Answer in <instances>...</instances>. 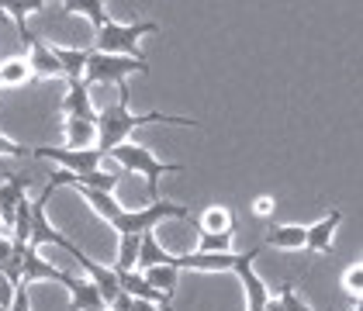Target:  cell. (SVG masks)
I'll return each mask as SVG.
<instances>
[{"instance_id": "obj_36", "label": "cell", "mask_w": 363, "mask_h": 311, "mask_svg": "<svg viewBox=\"0 0 363 311\" xmlns=\"http://www.w3.org/2000/svg\"><path fill=\"white\" fill-rule=\"evenodd\" d=\"M104 311H111V308H104Z\"/></svg>"}, {"instance_id": "obj_17", "label": "cell", "mask_w": 363, "mask_h": 311, "mask_svg": "<svg viewBox=\"0 0 363 311\" xmlns=\"http://www.w3.org/2000/svg\"><path fill=\"white\" fill-rule=\"evenodd\" d=\"M66 149H97V125L80 121V118H66Z\"/></svg>"}, {"instance_id": "obj_12", "label": "cell", "mask_w": 363, "mask_h": 311, "mask_svg": "<svg viewBox=\"0 0 363 311\" xmlns=\"http://www.w3.org/2000/svg\"><path fill=\"white\" fill-rule=\"evenodd\" d=\"M339 222H342V211H329L322 222H315L311 228H305V249H311V253H329Z\"/></svg>"}, {"instance_id": "obj_33", "label": "cell", "mask_w": 363, "mask_h": 311, "mask_svg": "<svg viewBox=\"0 0 363 311\" xmlns=\"http://www.w3.org/2000/svg\"><path fill=\"white\" fill-rule=\"evenodd\" d=\"M252 211H256L259 218H267V215L274 211V198H259V200H256V204H252Z\"/></svg>"}, {"instance_id": "obj_27", "label": "cell", "mask_w": 363, "mask_h": 311, "mask_svg": "<svg viewBox=\"0 0 363 311\" xmlns=\"http://www.w3.org/2000/svg\"><path fill=\"white\" fill-rule=\"evenodd\" d=\"M0 7H4V11H11V14H14V21H18V28L25 31L28 28V25H25V18H28L31 11H42L45 4H42V0H21V4H0Z\"/></svg>"}, {"instance_id": "obj_18", "label": "cell", "mask_w": 363, "mask_h": 311, "mask_svg": "<svg viewBox=\"0 0 363 311\" xmlns=\"http://www.w3.org/2000/svg\"><path fill=\"white\" fill-rule=\"evenodd\" d=\"M142 277H145V283H149L152 290H160L167 301H173V290H177V281H180V270H177L173 263L149 266V270H142Z\"/></svg>"}, {"instance_id": "obj_15", "label": "cell", "mask_w": 363, "mask_h": 311, "mask_svg": "<svg viewBox=\"0 0 363 311\" xmlns=\"http://www.w3.org/2000/svg\"><path fill=\"white\" fill-rule=\"evenodd\" d=\"M66 287L73 290V311H104V298L97 294V287L86 281V277H69Z\"/></svg>"}, {"instance_id": "obj_31", "label": "cell", "mask_w": 363, "mask_h": 311, "mask_svg": "<svg viewBox=\"0 0 363 311\" xmlns=\"http://www.w3.org/2000/svg\"><path fill=\"white\" fill-rule=\"evenodd\" d=\"M0 156H31V149H28V145H18V142H11V139H4V135H0Z\"/></svg>"}, {"instance_id": "obj_3", "label": "cell", "mask_w": 363, "mask_h": 311, "mask_svg": "<svg viewBox=\"0 0 363 311\" xmlns=\"http://www.w3.org/2000/svg\"><path fill=\"white\" fill-rule=\"evenodd\" d=\"M108 156H114L125 170H135L145 176V191H149V198L160 200V176H167V173H180L184 166L180 163H160L145 145H135V142H121V145H114Z\"/></svg>"}, {"instance_id": "obj_8", "label": "cell", "mask_w": 363, "mask_h": 311, "mask_svg": "<svg viewBox=\"0 0 363 311\" xmlns=\"http://www.w3.org/2000/svg\"><path fill=\"white\" fill-rule=\"evenodd\" d=\"M73 259L84 266V270H86V281L94 283V287H97V294L104 298V308H111L114 301L121 298V283H118V273H114L111 266H101V263H94V259H90L84 249H77V253H73Z\"/></svg>"}, {"instance_id": "obj_2", "label": "cell", "mask_w": 363, "mask_h": 311, "mask_svg": "<svg viewBox=\"0 0 363 311\" xmlns=\"http://www.w3.org/2000/svg\"><path fill=\"white\" fill-rule=\"evenodd\" d=\"M160 31L156 21H132V25H118V21H108L104 28L97 31L94 38V49L90 52H101V56H125V59H142L139 42L145 35Z\"/></svg>"}, {"instance_id": "obj_16", "label": "cell", "mask_w": 363, "mask_h": 311, "mask_svg": "<svg viewBox=\"0 0 363 311\" xmlns=\"http://www.w3.org/2000/svg\"><path fill=\"white\" fill-rule=\"evenodd\" d=\"M263 249H305V228L301 225H274L263 235Z\"/></svg>"}, {"instance_id": "obj_11", "label": "cell", "mask_w": 363, "mask_h": 311, "mask_svg": "<svg viewBox=\"0 0 363 311\" xmlns=\"http://www.w3.org/2000/svg\"><path fill=\"white\" fill-rule=\"evenodd\" d=\"M38 281H56V283H66L69 281V273L66 270H59V266H52V263H45L42 256H38V249H25V256H21V281L25 287H31V283Z\"/></svg>"}, {"instance_id": "obj_28", "label": "cell", "mask_w": 363, "mask_h": 311, "mask_svg": "<svg viewBox=\"0 0 363 311\" xmlns=\"http://www.w3.org/2000/svg\"><path fill=\"white\" fill-rule=\"evenodd\" d=\"M280 311H311L305 305V301H301V298H298V290H294V287H291V283H284V287H280Z\"/></svg>"}, {"instance_id": "obj_34", "label": "cell", "mask_w": 363, "mask_h": 311, "mask_svg": "<svg viewBox=\"0 0 363 311\" xmlns=\"http://www.w3.org/2000/svg\"><path fill=\"white\" fill-rule=\"evenodd\" d=\"M128 311H160L156 305H149V301H132V308Z\"/></svg>"}, {"instance_id": "obj_26", "label": "cell", "mask_w": 363, "mask_h": 311, "mask_svg": "<svg viewBox=\"0 0 363 311\" xmlns=\"http://www.w3.org/2000/svg\"><path fill=\"white\" fill-rule=\"evenodd\" d=\"M201 242H197V253H232V235H208V232H197Z\"/></svg>"}, {"instance_id": "obj_10", "label": "cell", "mask_w": 363, "mask_h": 311, "mask_svg": "<svg viewBox=\"0 0 363 311\" xmlns=\"http://www.w3.org/2000/svg\"><path fill=\"white\" fill-rule=\"evenodd\" d=\"M239 253H187V256H169V263L177 270H201V273H225L235 266Z\"/></svg>"}, {"instance_id": "obj_30", "label": "cell", "mask_w": 363, "mask_h": 311, "mask_svg": "<svg viewBox=\"0 0 363 311\" xmlns=\"http://www.w3.org/2000/svg\"><path fill=\"white\" fill-rule=\"evenodd\" d=\"M14 287H18V283L11 281V277H4V273H0V311H11V301H14Z\"/></svg>"}, {"instance_id": "obj_32", "label": "cell", "mask_w": 363, "mask_h": 311, "mask_svg": "<svg viewBox=\"0 0 363 311\" xmlns=\"http://www.w3.org/2000/svg\"><path fill=\"white\" fill-rule=\"evenodd\" d=\"M11 311H31V305H28V287H25V283H18V287H14V301H11Z\"/></svg>"}, {"instance_id": "obj_1", "label": "cell", "mask_w": 363, "mask_h": 311, "mask_svg": "<svg viewBox=\"0 0 363 311\" xmlns=\"http://www.w3.org/2000/svg\"><path fill=\"white\" fill-rule=\"evenodd\" d=\"M142 125H187V128H201L194 118H180V114L167 111H149V114H132L128 111V86L118 84V104L97 111V152L108 156L114 145L128 142V135L142 128Z\"/></svg>"}, {"instance_id": "obj_24", "label": "cell", "mask_w": 363, "mask_h": 311, "mask_svg": "<svg viewBox=\"0 0 363 311\" xmlns=\"http://www.w3.org/2000/svg\"><path fill=\"white\" fill-rule=\"evenodd\" d=\"M139 239L142 235H121V246H118V259H114V273H128L135 270V256H139Z\"/></svg>"}, {"instance_id": "obj_4", "label": "cell", "mask_w": 363, "mask_h": 311, "mask_svg": "<svg viewBox=\"0 0 363 311\" xmlns=\"http://www.w3.org/2000/svg\"><path fill=\"white\" fill-rule=\"evenodd\" d=\"M167 218H187V222H191V208H180V204H173V200H152L149 208H139V211L121 208L108 225H111L118 235H145V232H152V228L160 225V222H167Z\"/></svg>"}, {"instance_id": "obj_22", "label": "cell", "mask_w": 363, "mask_h": 311, "mask_svg": "<svg viewBox=\"0 0 363 311\" xmlns=\"http://www.w3.org/2000/svg\"><path fill=\"white\" fill-rule=\"evenodd\" d=\"M169 256L173 253H167L160 242H156V235L152 232H145L139 239V256H135V270H149V266H160V263H169Z\"/></svg>"}, {"instance_id": "obj_13", "label": "cell", "mask_w": 363, "mask_h": 311, "mask_svg": "<svg viewBox=\"0 0 363 311\" xmlns=\"http://www.w3.org/2000/svg\"><path fill=\"white\" fill-rule=\"evenodd\" d=\"M118 283H121V294H128L132 301H149V305H163V308L169 311V305L173 301H167L160 290H152L149 283H145V277H142L139 270H128V273H118Z\"/></svg>"}, {"instance_id": "obj_7", "label": "cell", "mask_w": 363, "mask_h": 311, "mask_svg": "<svg viewBox=\"0 0 363 311\" xmlns=\"http://www.w3.org/2000/svg\"><path fill=\"white\" fill-rule=\"evenodd\" d=\"M263 253V246H256L250 253H242L235 259V266H232V273L242 281V290H246V311H263L270 305V290H267V283L259 281L256 273H252V259Z\"/></svg>"}, {"instance_id": "obj_14", "label": "cell", "mask_w": 363, "mask_h": 311, "mask_svg": "<svg viewBox=\"0 0 363 311\" xmlns=\"http://www.w3.org/2000/svg\"><path fill=\"white\" fill-rule=\"evenodd\" d=\"M62 111H66V118H80V121H94V125H97V108H94V101H90V86H86L84 80L69 84V94H66V101H62Z\"/></svg>"}, {"instance_id": "obj_29", "label": "cell", "mask_w": 363, "mask_h": 311, "mask_svg": "<svg viewBox=\"0 0 363 311\" xmlns=\"http://www.w3.org/2000/svg\"><path fill=\"white\" fill-rule=\"evenodd\" d=\"M342 287H346V294H350V298H360V290H363V266L360 263H353V270H346Z\"/></svg>"}, {"instance_id": "obj_23", "label": "cell", "mask_w": 363, "mask_h": 311, "mask_svg": "<svg viewBox=\"0 0 363 311\" xmlns=\"http://www.w3.org/2000/svg\"><path fill=\"white\" fill-rule=\"evenodd\" d=\"M62 11H69V14H84V18H90V25L101 31L111 18H108V11H104V4L101 0H66L62 4Z\"/></svg>"}, {"instance_id": "obj_20", "label": "cell", "mask_w": 363, "mask_h": 311, "mask_svg": "<svg viewBox=\"0 0 363 311\" xmlns=\"http://www.w3.org/2000/svg\"><path fill=\"white\" fill-rule=\"evenodd\" d=\"M52 52L59 59V69H62V77L69 80V84H77V80H84V69H86V49H66V45H52Z\"/></svg>"}, {"instance_id": "obj_35", "label": "cell", "mask_w": 363, "mask_h": 311, "mask_svg": "<svg viewBox=\"0 0 363 311\" xmlns=\"http://www.w3.org/2000/svg\"><path fill=\"white\" fill-rule=\"evenodd\" d=\"M263 311H280V301H270V305H267Z\"/></svg>"}, {"instance_id": "obj_6", "label": "cell", "mask_w": 363, "mask_h": 311, "mask_svg": "<svg viewBox=\"0 0 363 311\" xmlns=\"http://www.w3.org/2000/svg\"><path fill=\"white\" fill-rule=\"evenodd\" d=\"M31 156L35 159H52V163H59L62 173H94V170H101V159H104L97 149L77 152V149H49V145L31 149Z\"/></svg>"}, {"instance_id": "obj_25", "label": "cell", "mask_w": 363, "mask_h": 311, "mask_svg": "<svg viewBox=\"0 0 363 311\" xmlns=\"http://www.w3.org/2000/svg\"><path fill=\"white\" fill-rule=\"evenodd\" d=\"M25 80H31V69L25 59H11V62H4L0 66V84H25Z\"/></svg>"}, {"instance_id": "obj_5", "label": "cell", "mask_w": 363, "mask_h": 311, "mask_svg": "<svg viewBox=\"0 0 363 311\" xmlns=\"http://www.w3.org/2000/svg\"><path fill=\"white\" fill-rule=\"evenodd\" d=\"M132 73H149L145 59H125V56H101L90 52L84 69V84H125Z\"/></svg>"}, {"instance_id": "obj_9", "label": "cell", "mask_w": 363, "mask_h": 311, "mask_svg": "<svg viewBox=\"0 0 363 311\" xmlns=\"http://www.w3.org/2000/svg\"><path fill=\"white\" fill-rule=\"evenodd\" d=\"M21 35H25V42H28V59H25V62H28L31 77H62L52 45H49V42H42L38 35H31L28 28L21 31Z\"/></svg>"}, {"instance_id": "obj_37", "label": "cell", "mask_w": 363, "mask_h": 311, "mask_svg": "<svg viewBox=\"0 0 363 311\" xmlns=\"http://www.w3.org/2000/svg\"><path fill=\"white\" fill-rule=\"evenodd\" d=\"M357 311H360V308H357Z\"/></svg>"}, {"instance_id": "obj_21", "label": "cell", "mask_w": 363, "mask_h": 311, "mask_svg": "<svg viewBox=\"0 0 363 311\" xmlns=\"http://www.w3.org/2000/svg\"><path fill=\"white\" fill-rule=\"evenodd\" d=\"M201 232H208V235H235V215H232V208H225V204L208 208L201 215Z\"/></svg>"}, {"instance_id": "obj_19", "label": "cell", "mask_w": 363, "mask_h": 311, "mask_svg": "<svg viewBox=\"0 0 363 311\" xmlns=\"http://www.w3.org/2000/svg\"><path fill=\"white\" fill-rule=\"evenodd\" d=\"M25 191H28V180H25V176H7V180L0 183V218H4L7 225H11V218H14V208L25 198Z\"/></svg>"}]
</instances>
